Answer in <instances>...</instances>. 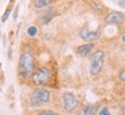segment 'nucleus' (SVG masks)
<instances>
[{
	"label": "nucleus",
	"mask_w": 125,
	"mask_h": 115,
	"mask_svg": "<svg viewBox=\"0 0 125 115\" xmlns=\"http://www.w3.org/2000/svg\"><path fill=\"white\" fill-rule=\"evenodd\" d=\"M35 70V58L30 52H22L19 61V73L24 79H29Z\"/></svg>",
	"instance_id": "nucleus-1"
},
{
	"label": "nucleus",
	"mask_w": 125,
	"mask_h": 115,
	"mask_svg": "<svg viewBox=\"0 0 125 115\" xmlns=\"http://www.w3.org/2000/svg\"><path fill=\"white\" fill-rule=\"evenodd\" d=\"M32 79V83L36 86H41V85L48 84L51 79V71L45 66L37 67L32 71V75L30 77Z\"/></svg>",
	"instance_id": "nucleus-2"
},
{
	"label": "nucleus",
	"mask_w": 125,
	"mask_h": 115,
	"mask_svg": "<svg viewBox=\"0 0 125 115\" xmlns=\"http://www.w3.org/2000/svg\"><path fill=\"white\" fill-rule=\"evenodd\" d=\"M104 63V52L102 50H96L94 55L90 58V65H89V73L92 76H97L103 67Z\"/></svg>",
	"instance_id": "nucleus-3"
},
{
	"label": "nucleus",
	"mask_w": 125,
	"mask_h": 115,
	"mask_svg": "<svg viewBox=\"0 0 125 115\" xmlns=\"http://www.w3.org/2000/svg\"><path fill=\"white\" fill-rule=\"evenodd\" d=\"M50 100V92L48 89H40L32 91L30 94V103L32 107H40Z\"/></svg>",
	"instance_id": "nucleus-4"
},
{
	"label": "nucleus",
	"mask_w": 125,
	"mask_h": 115,
	"mask_svg": "<svg viewBox=\"0 0 125 115\" xmlns=\"http://www.w3.org/2000/svg\"><path fill=\"white\" fill-rule=\"evenodd\" d=\"M62 100H64V108L66 109L67 112H72L74 111L76 107L79 106V99L74 95V93L72 92H65L64 95H62Z\"/></svg>",
	"instance_id": "nucleus-5"
},
{
	"label": "nucleus",
	"mask_w": 125,
	"mask_h": 115,
	"mask_svg": "<svg viewBox=\"0 0 125 115\" xmlns=\"http://www.w3.org/2000/svg\"><path fill=\"white\" fill-rule=\"evenodd\" d=\"M125 15L123 12L118 11H111L110 13H108L104 18V21L107 25H115V23H121L124 21Z\"/></svg>",
	"instance_id": "nucleus-6"
},
{
	"label": "nucleus",
	"mask_w": 125,
	"mask_h": 115,
	"mask_svg": "<svg viewBox=\"0 0 125 115\" xmlns=\"http://www.w3.org/2000/svg\"><path fill=\"white\" fill-rule=\"evenodd\" d=\"M79 34H80L81 38L83 41H86V42H94V41L98 40V37H100L98 31H89L87 27L81 28L80 31H79Z\"/></svg>",
	"instance_id": "nucleus-7"
},
{
	"label": "nucleus",
	"mask_w": 125,
	"mask_h": 115,
	"mask_svg": "<svg viewBox=\"0 0 125 115\" xmlns=\"http://www.w3.org/2000/svg\"><path fill=\"white\" fill-rule=\"evenodd\" d=\"M93 49H94V43L93 42H88V43L79 45L76 48V55H79L80 57H86V56H88L92 52Z\"/></svg>",
	"instance_id": "nucleus-8"
},
{
	"label": "nucleus",
	"mask_w": 125,
	"mask_h": 115,
	"mask_svg": "<svg viewBox=\"0 0 125 115\" xmlns=\"http://www.w3.org/2000/svg\"><path fill=\"white\" fill-rule=\"evenodd\" d=\"M56 14H57V12H56L54 9H49V11H46V12L40 18L41 25H48V23L56 16Z\"/></svg>",
	"instance_id": "nucleus-9"
},
{
	"label": "nucleus",
	"mask_w": 125,
	"mask_h": 115,
	"mask_svg": "<svg viewBox=\"0 0 125 115\" xmlns=\"http://www.w3.org/2000/svg\"><path fill=\"white\" fill-rule=\"evenodd\" d=\"M98 109V105H86L81 108L79 115H95Z\"/></svg>",
	"instance_id": "nucleus-10"
},
{
	"label": "nucleus",
	"mask_w": 125,
	"mask_h": 115,
	"mask_svg": "<svg viewBox=\"0 0 125 115\" xmlns=\"http://www.w3.org/2000/svg\"><path fill=\"white\" fill-rule=\"evenodd\" d=\"M14 1H15V0H10V2H9L8 7L6 8V11H5V13L2 14V18H1V22H6V21L8 20L9 15H10V13H12V11H13V8H12V7H13Z\"/></svg>",
	"instance_id": "nucleus-11"
},
{
	"label": "nucleus",
	"mask_w": 125,
	"mask_h": 115,
	"mask_svg": "<svg viewBox=\"0 0 125 115\" xmlns=\"http://www.w3.org/2000/svg\"><path fill=\"white\" fill-rule=\"evenodd\" d=\"M53 0H36L35 1V7L36 8H43V7H46L49 6Z\"/></svg>",
	"instance_id": "nucleus-12"
},
{
	"label": "nucleus",
	"mask_w": 125,
	"mask_h": 115,
	"mask_svg": "<svg viewBox=\"0 0 125 115\" xmlns=\"http://www.w3.org/2000/svg\"><path fill=\"white\" fill-rule=\"evenodd\" d=\"M37 33H38V29H37L36 26H30L27 29V34H28V36H30V37H35V36L37 35Z\"/></svg>",
	"instance_id": "nucleus-13"
},
{
	"label": "nucleus",
	"mask_w": 125,
	"mask_h": 115,
	"mask_svg": "<svg viewBox=\"0 0 125 115\" xmlns=\"http://www.w3.org/2000/svg\"><path fill=\"white\" fill-rule=\"evenodd\" d=\"M38 115H57V113L51 109H45V111H41Z\"/></svg>",
	"instance_id": "nucleus-14"
},
{
	"label": "nucleus",
	"mask_w": 125,
	"mask_h": 115,
	"mask_svg": "<svg viewBox=\"0 0 125 115\" xmlns=\"http://www.w3.org/2000/svg\"><path fill=\"white\" fill-rule=\"evenodd\" d=\"M98 115H111V113H110V111L108 109L107 107H103V108H101V109H100Z\"/></svg>",
	"instance_id": "nucleus-15"
},
{
	"label": "nucleus",
	"mask_w": 125,
	"mask_h": 115,
	"mask_svg": "<svg viewBox=\"0 0 125 115\" xmlns=\"http://www.w3.org/2000/svg\"><path fill=\"white\" fill-rule=\"evenodd\" d=\"M18 15H19V7H15V11H14V14H13V20L14 21L18 20Z\"/></svg>",
	"instance_id": "nucleus-16"
},
{
	"label": "nucleus",
	"mask_w": 125,
	"mask_h": 115,
	"mask_svg": "<svg viewBox=\"0 0 125 115\" xmlns=\"http://www.w3.org/2000/svg\"><path fill=\"white\" fill-rule=\"evenodd\" d=\"M119 6H121V8H124V7H125V0H121Z\"/></svg>",
	"instance_id": "nucleus-17"
},
{
	"label": "nucleus",
	"mask_w": 125,
	"mask_h": 115,
	"mask_svg": "<svg viewBox=\"0 0 125 115\" xmlns=\"http://www.w3.org/2000/svg\"><path fill=\"white\" fill-rule=\"evenodd\" d=\"M121 80H122V81H124V71H122V72H121Z\"/></svg>",
	"instance_id": "nucleus-18"
}]
</instances>
